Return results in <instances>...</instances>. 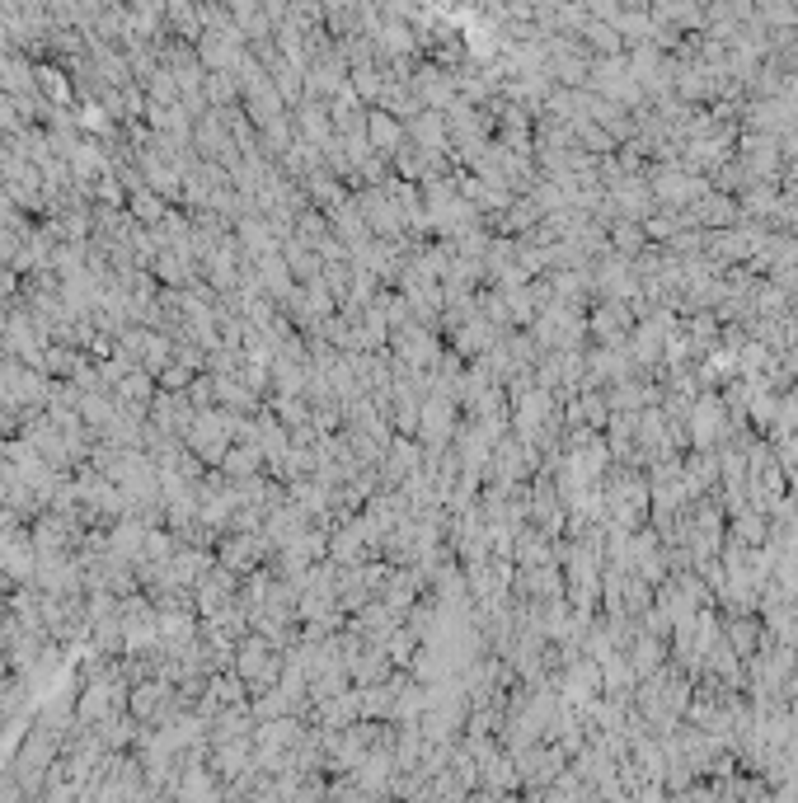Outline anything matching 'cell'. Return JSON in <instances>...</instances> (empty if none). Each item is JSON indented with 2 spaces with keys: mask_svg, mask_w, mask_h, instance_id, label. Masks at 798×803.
Wrapping results in <instances>:
<instances>
[{
  "mask_svg": "<svg viewBox=\"0 0 798 803\" xmlns=\"http://www.w3.org/2000/svg\"><path fill=\"white\" fill-rule=\"evenodd\" d=\"M728 639H733V649H737V653H752V644H756V625L737 620V625H728Z\"/></svg>",
  "mask_w": 798,
  "mask_h": 803,
  "instance_id": "obj_1",
  "label": "cell"
}]
</instances>
